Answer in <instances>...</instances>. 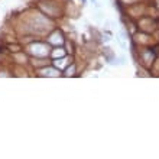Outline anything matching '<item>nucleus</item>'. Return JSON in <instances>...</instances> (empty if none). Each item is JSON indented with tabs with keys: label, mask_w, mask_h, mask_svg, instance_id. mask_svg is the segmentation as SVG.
<instances>
[{
	"label": "nucleus",
	"mask_w": 159,
	"mask_h": 159,
	"mask_svg": "<svg viewBox=\"0 0 159 159\" xmlns=\"http://www.w3.org/2000/svg\"><path fill=\"white\" fill-rule=\"evenodd\" d=\"M51 29H54L51 19L46 15H44L42 12L35 10L26 18L23 32L32 33V35H44V33H48Z\"/></svg>",
	"instance_id": "nucleus-1"
},
{
	"label": "nucleus",
	"mask_w": 159,
	"mask_h": 159,
	"mask_svg": "<svg viewBox=\"0 0 159 159\" xmlns=\"http://www.w3.org/2000/svg\"><path fill=\"white\" fill-rule=\"evenodd\" d=\"M38 9L48 18H61L64 13V6L57 0H39Z\"/></svg>",
	"instance_id": "nucleus-2"
},
{
	"label": "nucleus",
	"mask_w": 159,
	"mask_h": 159,
	"mask_svg": "<svg viewBox=\"0 0 159 159\" xmlns=\"http://www.w3.org/2000/svg\"><path fill=\"white\" fill-rule=\"evenodd\" d=\"M26 52L32 57V58H48L51 55V46L48 42H42V41H35L31 42L26 48Z\"/></svg>",
	"instance_id": "nucleus-3"
},
{
	"label": "nucleus",
	"mask_w": 159,
	"mask_h": 159,
	"mask_svg": "<svg viewBox=\"0 0 159 159\" xmlns=\"http://www.w3.org/2000/svg\"><path fill=\"white\" fill-rule=\"evenodd\" d=\"M139 28H140L142 32L150 33V32H153V31L158 28V22H156L155 19H152L150 16H140Z\"/></svg>",
	"instance_id": "nucleus-4"
},
{
	"label": "nucleus",
	"mask_w": 159,
	"mask_h": 159,
	"mask_svg": "<svg viewBox=\"0 0 159 159\" xmlns=\"http://www.w3.org/2000/svg\"><path fill=\"white\" fill-rule=\"evenodd\" d=\"M65 36L62 33V31L59 29H52V32L48 35V44L54 45V46H62L65 44Z\"/></svg>",
	"instance_id": "nucleus-5"
},
{
	"label": "nucleus",
	"mask_w": 159,
	"mask_h": 159,
	"mask_svg": "<svg viewBox=\"0 0 159 159\" xmlns=\"http://www.w3.org/2000/svg\"><path fill=\"white\" fill-rule=\"evenodd\" d=\"M155 58H156V54L152 48H145L140 51V59L146 67H150L155 62Z\"/></svg>",
	"instance_id": "nucleus-6"
},
{
	"label": "nucleus",
	"mask_w": 159,
	"mask_h": 159,
	"mask_svg": "<svg viewBox=\"0 0 159 159\" xmlns=\"http://www.w3.org/2000/svg\"><path fill=\"white\" fill-rule=\"evenodd\" d=\"M36 72H38V75H41V77H59V75H61V70H58V68L54 67V65L41 67V68L36 70Z\"/></svg>",
	"instance_id": "nucleus-7"
},
{
	"label": "nucleus",
	"mask_w": 159,
	"mask_h": 159,
	"mask_svg": "<svg viewBox=\"0 0 159 159\" xmlns=\"http://www.w3.org/2000/svg\"><path fill=\"white\" fill-rule=\"evenodd\" d=\"M71 59H72V58H67V55H65V57H62V58H58V59L52 61V65L62 71V70H65V68L68 67V64L71 62Z\"/></svg>",
	"instance_id": "nucleus-8"
},
{
	"label": "nucleus",
	"mask_w": 159,
	"mask_h": 159,
	"mask_svg": "<svg viewBox=\"0 0 159 159\" xmlns=\"http://www.w3.org/2000/svg\"><path fill=\"white\" fill-rule=\"evenodd\" d=\"M75 72H77V65H75V62H70L68 64V67L64 70V77H74L75 75Z\"/></svg>",
	"instance_id": "nucleus-9"
},
{
	"label": "nucleus",
	"mask_w": 159,
	"mask_h": 159,
	"mask_svg": "<svg viewBox=\"0 0 159 159\" xmlns=\"http://www.w3.org/2000/svg\"><path fill=\"white\" fill-rule=\"evenodd\" d=\"M67 55V51L64 49V48H61V46H58V48H55V49H51V57L52 58H62V57H65Z\"/></svg>",
	"instance_id": "nucleus-10"
},
{
	"label": "nucleus",
	"mask_w": 159,
	"mask_h": 159,
	"mask_svg": "<svg viewBox=\"0 0 159 159\" xmlns=\"http://www.w3.org/2000/svg\"><path fill=\"white\" fill-rule=\"evenodd\" d=\"M103 54H104V57H106V59H107V62H109V64H111V62L114 61V58H116V55L113 54L111 48H109V46H106V48H104Z\"/></svg>",
	"instance_id": "nucleus-11"
},
{
	"label": "nucleus",
	"mask_w": 159,
	"mask_h": 159,
	"mask_svg": "<svg viewBox=\"0 0 159 159\" xmlns=\"http://www.w3.org/2000/svg\"><path fill=\"white\" fill-rule=\"evenodd\" d=\"M119 2H120L121 5H124V6H130V5H133V3H137L139 0H119Z\"/></svg>",
	"instance_id": "nucleus-12"
},
{
	"label": "nucleus",
	"mask_w": 159,
	"mask_h": 159,
	"mask_svg": "<svg viewBox=\"0 0 159 159\" xmlns=\"http://www.w3.org/2000/svg\"><path fill=\"white\" fill-rule=\"evenodd\" d=\"M101 39L106 41V42H109V41H110V36H109V35H101Z\"/></svg>",
	"instance_id": "nucleus-13"
},
{
	"label": "nucleus",
	"mask_w": 159,
	"mask_h": 159,
	"mask_svg": "<svg viewBox=\"0 0 159 159\" xmlns=\"http://www.w3.org/2000/svg\"><path fill=\"white\" fill-rule=\"evenodd\" d=\"M93 2V5H96V6H98V3H97V0H91Z\"/></svg>",
	"instance_id": "nucleus-14"
}]
</instances>
